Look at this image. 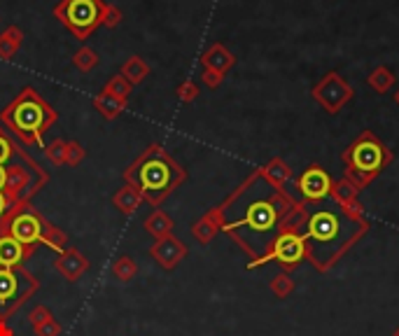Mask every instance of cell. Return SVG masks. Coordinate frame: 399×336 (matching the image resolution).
<instances>
[{"instance_id": "cell-1", "label": "cell", "mask_w": 399, "mask_h": 336, "mask_svg": "<svg viewBox=\"0 0 399 336\" xmlns=\"http://www.w3.org/2000/svg\"><path fill=\"white\" fill-rule=\"evenodd\" d=\"M224 206L238 208V215L222 218V229L236 238L238 246L253 257L250 269H255L266 257L278 231L301 203L294 201L285 190L271 187L257 170Z\"/></svg>"}, {"instance_id": "cell-2", "label": "cell", "mask_w": 399, "mask_h": 336, "mask_svg": "<svg viewBox=\"0 0 399 336\" xmlns=\"http://www.w3.org/2000/svg\"><path fill=\"white\" fill-rule=\"evenodd\" d=\"M301 229L309 246V259L324 271L369 229V224L348 218L346 210L332 201V206L318 208L306 215Z\"/></svg>"}, {"instance_id": "cell-3", "label": "cell", "mask_w": 399, "mask_h": 336, "mask_svg": "<svg viewBox=\"0 0 399 336\" xmlns=\"http://www.w3.org/2000/svg\"><path fill=\"white\" fill-rule=\"evenodd\" d=\"M127 180L136 185L140 196L150 198L152 203H159L185 180V173L173 159L152 147V152L147 150V155L136 161V166L127 173Z\"/></svg>"}, {"instance_id": "cell-4", "label": "cell", "mask_w": 399, "mask_h": 336, "mask_svg": "<svg viewBox=\"0 0 399 336\" xmlns=\"http://www.w3.org/2000/svg\"><path fill=\"white\" fill-rule=\"evenodd\" d=\"M392 159H395L392 152L376 138L372 131H364V133L357 135L341 155V161L346 166V178L357 190H364L376 175L383 173L392 164Z\"/></svg>"}, {"instance_id": "cell-5", "label": "cell", "mask_w": 399, "mask_h": 336, "mask_svg": "<svg viewBox=\"0 0 399 336\" xmlns=\"http://www.w3.org/2000/svg\"><path fill=\"white\" fill-rule=\"evenodd\" d=\"M5 231L3 233H10L14 236L16 241H21L24 246L28 248H36L38 243H44L49 246L56 253H64L68 248L66 243V236L61 231H56L42 215H38L33 208H16V210H10V215L5 218L3 222Z\"/></svg>"}, {"instance_id": "cell-6", "label": "cell", "mask_w": 399, "mask_h": 336, "mask_svg": "<svg viewBox=\"0 0 399 336\" xmlns=\"http://www.w3.org/2000/svg\"><path fill=\"white\" fill-rule=\"evenodd\" d=\"M5 122L12 127L24 140L33 142L42 138L44 129L54 122V112L49 110L42 99H38L31 89H26L19 99L5 112Z\"/></svg>"}, {"instance_id": "cell-7", "label": "cell", "mask_w": 399, "mask_h": 336, "mask_svg": "<svg viewBox=\"0 0 399 336\" xmlns=\"http://www.w3.org/2000/svg\"><path fill=\"white\" fill-rule=\"evenodd\" d=\"M40 283L26 269H0V320H8L12 313L24 306Z\"/></svg>"}, {"instance_id": "cell-8", "label": "cell", "mask_w": 399, "mask_h": 336, "mask_svg": "<svg viewBox=\"0 0 399 336\" xmlns=\"http://www.w3.org/2000/svg\"><path fill=\"white\" fill-rule=\"evenodd\" d=\"M306 259H309V246H306L304 233L285 224L283 229L278 231V236L273 238L266 257L261 259L257 266L266 264V261H276V264H281L285 271H292Z\"/></svg>"}, {"instance_id": "cell-9", "label": "cell", "mask_w": 399, "mask_h": 336, "mask_svg": "<svg viewBox=\"0 0 399 336\" xmlns=\"http://www.w3.org/2000/svg\"><path fill=\"white\" fill-rule=\"evenodd\" d=\"M311 94H313V99L329 112V115H336V112H341V107H344L346 103H350L355 91H352V87L339 75V73L332 70V73H327L316 87H313Z\"/></svg>"}, {"instance_id": "cell-10", "label": "cell", "mask_w": 399, "mask_h": 336, "mask_svg": "<svg viewBox=\"0 0 399 336\" xmlns=\"http://www.w3.org/2000/svg\"><path fill=\"white\" fill-rule=\"evenodd\" d=\"M334 180L320 164H311L304 173L296 178V192L304 203H322L332 196Z\"/></svg>"}, {"instance_id": "cell-11", "label": "cell", "mask_w": 399, "mask_h": 336, "mask_svg": "<svg viewBox=\"0 0 399 336\" xmlns=\"http://www.w3.org/2000/svg\"><path fill=\"white\" fill-rule=\"evenodd\" d=\"M59 12L73 31H77L79 36H87L91 28L99 24L101 8L96 0H68Z\"/></svg>"}, {"instance_id": "cell-12", "label": "cell", "mask_w": 399, "mask_h": 336, "mask_svg": "<svg viewBox=\"0 0 399 336\" xmlns=\"http://www.w3.org/2000/svg\"><path fill=\"white\" fill-rule=\"evenodd\" d=\"M150 255L155 257V261H159L162 269L170 271L187 257V246L180 241V238H175L173 233H168V236L159 238L155 246L150 248Z\"/></svg>"}, {"instance_id": "cell-13", "label": "cell", "mask_w": 399, "mask_h": 336, "mask_svg": "<svg viewBox=\"0 0 399 336\" xmlns=\"http://www.w3.org/2000/svg\"><path fill=\"white\" fill-rule=\"evenodd\" d=\"M54 269L66 278V281L75 283L84 276V271L89 269V261L79 250L75 248H66L64 253H59V257L54 261Z\"/></svg>"}, {"instance_id": "cell-14", "label": "cell", "mask_w": 399, "mask_h": 336, "mask_svg": "<svg viewBox=\"0 0 399 336\" xmlns=\"http://www.w3.org/2000/svg\"><path fill=\"white\" fill-rule=\"evenodd\" d=\"M31 253H33V248L24 246V243L16 241L14 236L0 233V269H16Z\"/></svg>"}, {"instance_id": "cell-15", "label": "cell", "mask_w": 399, "mask_h": 336, "mask_svg": "<svg viewBox=\"0 0 399 336\" xmlns=\"http://www.w3.org/2000/svg\"><path fill=\"white\" fill-rule=\"evenodd\" d=\"M259 173H261V178L269 182L271 187H276V190H285V185L292 180V168H289L283 159H271L264 168H259Z\"/></svg>"}, {"instance_id": "cell-16", "label": "cell", "mask_w": 399, "mask_h": 336, "mask_svg": "<svg viewBox=\"0 0 399 336\" xmlns=\"http://www.w3.org/2000/svg\"><path fill=\"white\" fill-rule=\"evenodd\" d=\"M220 229H222V213L218 208V210H213V213L203 215V218L194 224L192 231H194V236H196V241H201L203 246H206V243H210L215 236H218Z\"/></svg>"}, {"instance_id": "cell-17", "label": "cell", "mask_w": 399, "mask_h": 336, "mask_svg": "<svg viewBox=\"0 0 399 336\" xmlns=\"http://www.w3.org/2000/svg\"><path fill=\"white\" fill-rule=\"evenodd\" d=\"M395 73L390 70L387 66H378L372 70V75L367 77V84L372 87L376 94H387L392 87H395Z\"/></svg>"}, {"instance_id": "cell-18", "label": "cell", "mask_w": 399, "mask_h": 336, "mask_svg": "<svg viewBox=\"0 0 399 336\" xmlns=\"http://www.w3.org/2000/svg\"><path fill=\"white\" fill-rule=\"evenodd\" d=\"M145 229L159 241V238L168 236V233L173 231V220H170L168 215H164L162 210H157V213H152L150 218L145 220Z\"/></svg>"}, {"instance_id": "cell-19", "label": "cell", "mask_w": 399, "mask_h": 336, "mask_svg": "<svg viewBox=\"0 0 399 336\" xmlns=\"http://www.w3.org/2000/svg\"><path fill=\"white\" fill-rule=\"evenodd\" d=\"M357 194H360V190H357L355 185H352L350 180L344 178V180H339V182H334V187H332V201L334 203H339V206H344V203H350V201H355Z\"/></svg>"}, {"instance_id": "cell-20", "label": "cell", "mask_w": 399, "mask_h": 336, "mask_svg": "<svg viewBox=\"0 0 399 336\" xmlns=\"http://www.w3.org/2000/svg\"><path fill=\"white\" fill-rule=\"evenodd\" d=\"M208 64V68L210 70H215V73H224L227 68H231V64H233V56L227 52L224 47H215V49H210L208 52V56L203 59Z\"/></svg>"}, {"instance_id": "cell-21", "label": "cell", "mask_w": 399, "mask_h": 336, "mask_svg": "<svg viewBox=\"0 0 399 336\" xmlns=\"http://www.w3.org/2000/svg\"><path fill=\"white\" fill-rule=\"evenodd\" d=\"M112 276L122 283L133 281V278L138 276V264H136L133 257H119L115 261V266H112Z\"/></svg>"}, {"instance_id": "cell-22", "label": "cell", "mask_w": 399, "mask_h": 336, "mask_svg": "<svg viewBox=\"0 0 399 336\" xmlns=\"http://www.w3.org/2000/svg\"><path fill=\"white\" fill-rule=\"evenodd\" d=\"M140 192H136V190H131V187H127V190H122L119 194L115 196V206L122 210V213H127L131 215L136 208L140 206Z\"/></svg>"}, {"instance_id": "cell-23", "label": "cell", "mask_w": 399, "mask_h": 336, "mask_svg": "<svg viewBox=\"0 0 399 336\" xmlns=\"http://www.w3.org/2000/svg\"><path fill=\"white\" fill-rule=\"evenodd\" d=\"M269 287H271V292L276 294L278 299H285V297H289V294L294 292V281L289 278V273H278L276 278L269 283Z\"/></svg>"}, {"instance_id": "cell-24", "label": "cell", "mask_w": 399, "mask_h": 336, "mask_svg": "<svg viewBox=\"0 0 399 336\" xmlns=\"http://www.w3.org/2000/svg\"><path fill=\"white\" fill-rule=\"evenodd\" d=\"M33 332H36V336H59L61 334V324L56 322V318H49L47 322L33 327Z\"/></svg>"}, {"instance_id": "cell-25", "label": "cell", "mask_w": 399, "mask_h": 336, "mask_svg": "<svg viewBox=\"0 0 399 336\" xmlns=\"http://www.w3.org/2000/svg\"><path fill=\"white\" fill-rule=\"evenodd\" d=\"M49 318H54V315H52V313H49L47 306H36V309L31 311V315H28V320H31L33 327H38V324L47 322Z\"/></svg>"}, {"instance_id": "cell-26", "label": "cell", "mask_w": 399, "mask_h": 336, "mask_svg": "<svg viewBox=\"0 0 399 336\" xmlns=\"http://www.w3.org/2000/svg\"><path fill=\"white\" fill-rule=\"evenodd\" d=\"M12 152H14V145L8 138H5V135H0V166H5V164L10 161Z\"/></svg>"}, {"instance_id": "cell-27", "label": "cell", "mask_w": 399, "mask_h": 336, "mask_svg": "<svg viewBox=\"0 0 399 336\" xmlns=\"http://www.w3.org/2000/svg\"><path fill=\"white\" fill-rule=\"evenodd\" d=\"M10 210H12V201L5 192H0V229H3V222L10 215Z\"/></svg>"}, {"instance_id": "cell-28", "label": "cell", "mask_w": 399, "mask_h": 336, "mask_svg": "<svg viewBox=\"0 0 399 336\" xmlns=\"http://www.w3.org/2000/svg\"><path fill=\"white\" fill-rule=\"evenodd\" d=\"M49 157H52L54 161H61V159H64V145H61V142H54L52 150H49Z\"/></svg>"}, {"instance_id": "cell-29", "label": "cell", "mask_w": 399, "mask_h": 336, "mask_svg": "<svg viewBox=\"0 0 399 336\" xmlns=\"http://www.w3.org/2000/svg\"><path fill=\"white\" fill-rule=\"evenodd\" d=\"M206 82L210 84V87H218V84L222 82V75L220 73H215V70H208L206 73Z\"/></svg>"}, {"instance_id": "cell-30", "label": "cell", "mask_w": 399, "mask_h": 336, "mask_svg": "<svg viewBox=\"0 0 399 336\" xmlns=\"http://www.w3.org/2000/svg\"><path fill=\"white\" fill-rule=\"evenodd\" d=\"M194 96H196V89H194L192 84H187V87H182V99H185V101H192Z\"/></svg>"}, {"instance_id": "cell-31", "label": "cell", "mask_w": 399, "mask_h": 336, "mask_svg": "<svg viewBox=\"0 0 399 336\" xmlns=\"http://www.w3.org/2000/svg\"><path fill=\"white\" fill-rule=\"evenodd\" d=\"M0 336H14L12 327H10V324L5 322V320H0Z\"/></svg>"}, {"instance_id": "cell-32", "label": "cell", "mask_w": 399, "mask_h": 336, "mask_svg": "<svg viewBox=\"0 0 399 336\" xmlns=\"http://www.w3.org/2000/svg\"><path fill=\"white\" fill-rule=\"evenodd\" d=\"M82 157V152H79L77 145H70V161H77V159Z\"/></svg>"}, {"instance_id": "cell-33", "label": "cell", "mask_w": 399, "mask_h": 336, "mask_svg": "<svg viewBox=\"0 0 399 336\" xmlns=\"http://www.w3.org/2000/svg\"><path fill=\"white\" fill-rule=\"evenodd\" d=\"M395 103H397V105H399V89H397V91H395Z\"/></svg>"}, {"instance_id": "cell-34", "label": "cell", "mask_w": 399, "mask_h": 336, "mask_svg": "<svg viewBox=\"0 0 399 336\" xmlns=\"http://www.w3.org/2000/svg\"><path fill=\"white\" fill-rule=\"evenodd\" d=\"M392 336H399V327L395 329V334H392Z\"/></svg>"}]
</instances>
